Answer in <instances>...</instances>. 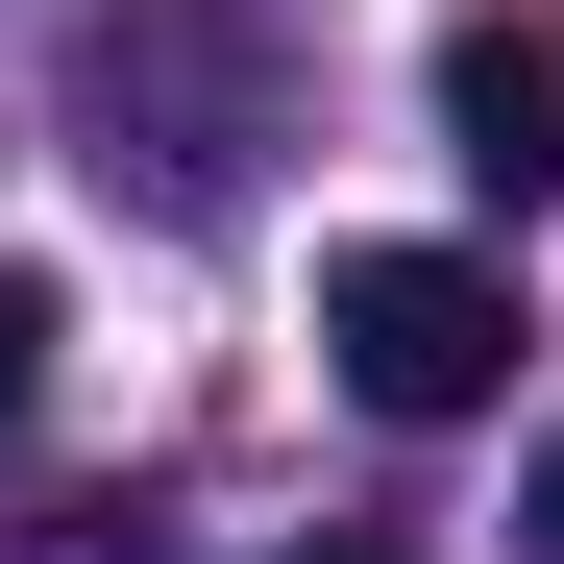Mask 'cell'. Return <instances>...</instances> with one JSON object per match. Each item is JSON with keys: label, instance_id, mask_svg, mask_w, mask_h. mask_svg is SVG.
<instances>
[{"label": "cell", "instance_id": "6da1fadb", "mask_svg": "<svg viewBox=\"0 0 564 564\" xmlns=\"http://www.w3.org/2000/svg\"><path fill=\"white\" fill-rule=\"evenodd\" d=\"M319 368L368 417H491L516 393V270L491 246H319Z\"/></svg>", "mask_w": 564, "mask_h": 564}, {"label": "cell", "instance_id": "7a4b0ae2", "mask_svg": "<svg viewBox=\"0 0 564 564\" xmlns=\"http://www.w3.org/2000/svg\"><path fill=\"white\" fill-rule=\"evenodd\" d=\"M442 172H466V197H564V25H540V0H491V25H442Z\"/></svg>", "mask_w": 564, "mask_h": 564}, {"label": "cell", "instance_id": "3957f363", "mask_svg": "<svg viewBox=\"0 0 564 564\" xmlns=\"http://www.w3.org/2000/svg\"><path fill=\"white\" fill-rule=\"evenodd\" d=\"M25 393H50V295L0 270V442H25Z\"/></svg>", "mask_w": 564, "mask_h": 564}, {"label": "cell", "instance_id": "277c9868", "mask_svg": "<svg viewBox=\"0 0 564 564\" xmlns=\"http://www.w3.org/2000/svg\"><path fill=\"white\" fill-rule=\"evenodd\" d=\"M516 540H540V564H564V466H540V516H516Z\"/></svg>", "mask_w": 564, "mask_h": 564}, {"label": "cell", "instance_id": "5b68a950", "mask_svg": "<svg viewBox=\"0 0 564 564\" xmlns=\"http://www.w3.org/2000/svg\"><path fill=\"white\" fill-rule=\"evenodd\" d=\"M295 564H344V540H295Z\"/></svg>", "mask_w": 564, "mask_h": 564}]
</instances>
